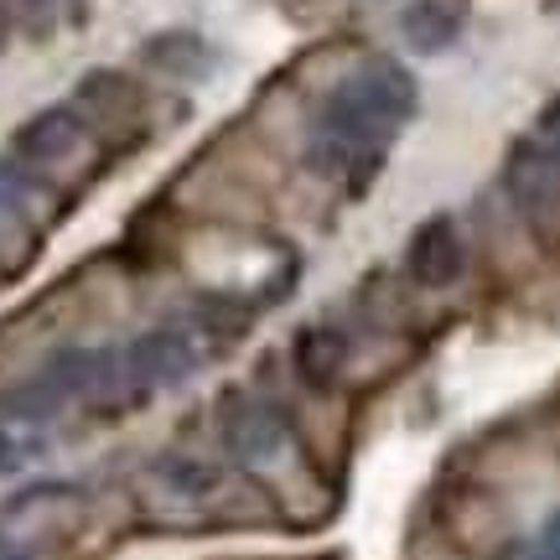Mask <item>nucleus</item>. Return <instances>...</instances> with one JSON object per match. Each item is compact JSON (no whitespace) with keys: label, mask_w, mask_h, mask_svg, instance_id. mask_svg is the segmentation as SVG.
I'll return each instance as SVG.
<instances>
[{"label":"nucleus","mask_w":560,"mask_h":560,"mask_svg":"<svg viewBox=\"0 0 560 560\" xmlns=\"http://www.w3.org/2000/svg\"><path fill=\"white\" fill-rule=\"evenodd\" d=\"M192 363H198L192 359V342L182 332H172V327H161V332H145V338H136L125 348L120 369L136 384H166V380H182Z\"/></svg>","instance_id":"obj_3"},{"label":"nucleus","mask_w":560,"mask_h":560,"mask_svg":"<svg viewBox=\"0 0 560 560\" xmlns=\"http://www.w3.org/2000/svg\"><path fill=\"white\" fill-rule=\"evenodd\" d=\"M540 550H545V560H560V509H550V520H545Z\"/></svg>","instance_id":"obj_11"},{"label":"nucleus","mask_w":560,"mask_h":560,"mask_svg":"<svg viewBox=\"0 0 560 560\" xmlns=\"http://www.w3.org/2000/svg\"><path fill=\"white\" fill-rule=\"evenodd\" d=\"M296 369L312 389H332V384L348 374V338H342L332 322L301 327L296 332Z\"/></svg>","instance_id":"obj_4"},{"label":"nucleus","mask_w":560,"mask_h":560,"mask_svg":"<svg viewBox=\"0 0 560 560\" xmlns=\"http://www.w3.org/2000/svg\"><path fill=\"white\" fill-rule=\"evenodd\" d=\"M79 140H83L79 109L58 104V109H42L37 120H26L16 130V156L21 161H58V156H68Z\"/></svg>","instance_id":"obj_6"},{"label":"nucleus","mask_w":560,"mask_h":560,"mask_svg":"<svg viewBox=\"0 0 560 560\" xmlns=\"http://www.w3.org/2000/svg\"><path fill=\"white\" fill-rule=\"evenodd\" d=\"M400 37L410 52H446L462 37V5L457 0H416L405 5Z\"/></svg>","instance_id":"obj_5"},{"label":"nucleus","mask_w":560,"mask_h":560,"mask_svg":"<svg viewBox=\"0 0 560 560\" xmlns=\"http://www.w3.org/2000/svg\"><path fill=\"white\" fill-rule=\"evenodd\" d=\"M0 42H5V16H0Z\"/></svg>","instance_id":"obj_14"},{"label":"nucleus","mask_w":560,"mask_h":560,"mask_svg":"<svg viewBox=\"0 0 560 560\" xmlns=\"http://www.w3.org/2000/svg\"><path fill=\"white\" fill-rule=\"evenodd\" d=\"M223 436H229V452L240 462H265L280 452L285 420L276 410H265V405H240V410L223 416Z\"/></svg>","instance_id":"obj_7"},{"label":"nucleus","mask_w":560,"mask_h":560,"mask_svg":"<svg viewBox=\"0 0 560 560\" xmlns=\"http://www.w3.org/2000/svg\"><path fill=\"white\" fill-rule=\"evenodd\" d=\"M503 187H509V198L524 219H550L560 208V156H550L535 136L520 140L509 151V166H503Z\"/></svg>","instance_id":"obj_1"},{"label":"nucleus","mask_w":560,"mask_h":560,"mask_svg":"<svg viewBox=\"0 0 560 560\" xmlns=\"http://www.w3.org/2000/svg\"><path fill=\"white\" fill-rule=\"evenodd\" d=\"M21 5H32V11H42V5H52V0H21Z\"/></svg>","instance_id":"obj_13"},{"label":"nucleus","mask_w":560,"mask_h":560,"mask_svg":"<svg viewBox=\"0 0 560 560\" xmlns=\"http://www.w3.org/2000/svg\"><path fill=\"white\" fill-rule=\"evenodd\" d=\"M462 270H467V244H462L457 223L446 219H425L410 234V249H405V276L425 285V291H441V285H457Z\"/></svg>","instance_id":"obj_2"},{"label":"nucleus","mask_w":560,"mask_h":560,"mask_svg":"<svg viewBox=\"0 0 560 560\" xmlns=\"http://www.w3.org/2000/svg\"><path fill=\"white\" fill-rule=\"evenodd\" d=\"M359 79L369 83V94L395 115V120H405L410 109H416V79L405 73L400 62H389V58H374V62H363L359 68Z\"/></svg>","instance_id":"obj_8"},{"label":"nucleus","mask_w":560,"mask_h":560,"mask_svg":"<svg viewBox=\"0 0 560 560\" xmlns=\"http://www.w3.org/2000/svg\"><path fill=\"white\" fill-rule=\"evenodd\" d=\"M0 560H26V550H16V545H0Z\"/></svg>","instance_id":"obj_12"},{"label":"nucleus","mask_w":560,"mask_h":560,"mask_svg":"<svg viewBox=\"0 0 560 560\" xmlns=\"http://www.w3.org/2000/svg\"><path fill=\"white\" fill-rule=\"evenodd\" d=\"M529 136L540 140L545 151H550V156H560V100H550L540 109V120H535V130H529Z\"/></svg>","instance_id":"obj_10"},{"label":"nucleus","mask_w":560,"mask_h":560,"mask_svg":"<svg viewBox=\"0 0 560 560\" xmlns=\"http://www.w3.org/2000/svg\"><path fill=\"white\" fill-rule=\"evenodd\" d=\"M145 58L156 62V68H166V73H202V62H208V52H202L198 37H187V32H166V37H156L151 47H145Z\"/></svg>","instance_id":"obj_9"}]
</instances>
